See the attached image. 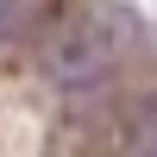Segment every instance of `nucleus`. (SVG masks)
Instances as JSON below:
<instances>
[{
    "label": "nucleus",
    "instance_id": "obj_1",
    "mask_svg": "<svg viewBox=\"0 0 157 157\" xmlns=\"http://www.w3.org/2000/svg\"><path fill=\"white\" fill-rule=\"evenodd\" d=\"M50 69H57L63 82H101V75H107V44H101V32L88 19H75L69 32L50 44Z\"/></svg>",
    "mask_w": 157,
    "mask_h": 157
},
{
    "label": "nucleus",
    "instance_id": "obj_2",
    "mask_svg": "<svg viewBox=\"0 0 157 157\" xmlns=\"http://www.w3.org/2000/svg\"><path fill=\"white\" fill-rule=\"evenodd\" d=\"M132 157H157V101H145L132 120Z\"/></svg>",
    "mask_w": 157,
    "mask_h": 157
}]
</instances>
